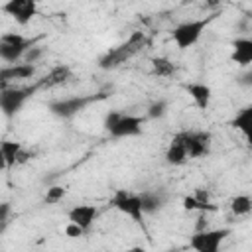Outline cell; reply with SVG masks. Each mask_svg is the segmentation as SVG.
I'll return each mask as SVG.
<instances>
[{
    "label": "cell",
    "instance_id": "ba28073f",
    "mask_svg": "<svg viewBox=\"0 0 252 252\" xmlns=\"http://www.w3.org/2000/svg\"><path fill=\"white\" fill-rule=\"evenodd\" d=\"M35 89H2V94H0V106L4 110V116H12L16 114L22 104L26 102V98L33 93Z\"/></svg>",
    "mask_w": 252,
    "mask_h": 252
},
{
    "label": "cell",
    "instance_id": "1f68e13d",
    "mask_svg": "<svg viewBox=\"0 0 252 252\" xmlns=\"http://www.w3.org/2000/svg\"><path fill=\"white\" fill-rule=\"evenodd\" d=\"M246 138V144H248V148H252V132L248 134V136H244Z\"/></svg>",
    "mask_w": 252,
    "mask_h": 252
},
{
    "label": "cell",
    "instance_id": "4fadbf2b",
    "mask_svg": "<svg viewBox=\"0 0 252 252\" xmlns=\"http://www.w3.org/2000/svg\"><path fill=\"white\" fill-rule=\"evenodd\" d=\"M230 59L238 67H248L252 63V37H238L232 41Z\"/></svg>",
    "mask_w": 252,
    "mask_h": 252
},
{
    "label": "cell",
    "instance_id": "f546056e",
    "mask_svg": "<svg viewBox=\"0 0 252 252\" xmlns=\"http://www.w3.org/2000/svg\"><path fill=\"white\" fill-rule=\"evenodd\" d=\"M240 83H244V85H252V73H248V75L240 77Z\"/></svg>",
    "mask_w": 252,
    "mask_h": 252
},
{
    "label": "cell",
    "instance_id": "7402d4cb",
    "mask_svg": "<svg viewBox=\"0 0 252 252\" xmlns=\"http://www.w3.org/2000/svg\"><path fill=\"white\" fill-rule=\"evenodd\" d=\"M181 205H183V209H185V211H217V207H215V205H211V203H209V205L199 203L195 195H185V197H183V201H181Z\"/></svg>",
    "mask_w": 252,
    "mask_h": 252
},
{
    "label": "cell",
    "instance_id": "7c38bea8",
    "mask_svg": "<svg viewBox=\"0 0 252 252\" xmlns=\"http://www.w3.org/2000/svg\"><path fill=\"white\" fill-rule=\"evenodd\" d=\"M187 158L189 156H187V146H185V140H183V132H179L171 138V142L165 150V159L171 165H181V163L187 161Z\"/></svg>",
    "mask_w": 252,
    "mask_h": 252
},
{
    "label": "cell",
    "instance_id": "30bf717a",
    "mask_svg": "<svg viewBox=\"0 0 252 252\" xmlns=\"http://www.w3.org/2000/svg\"><path fill=\"white\" fill-rule=\"evenodd\" d=\"M142 124H144V118H142V116H136V114H122L120 120L116 122V126L110 130V136H114V138L138 136V134H142Z\"/></svg>",
    "mask_w": 252,
    "mask_h": 252
},
{
    "label": "cell",
    "instance_id": "5bb4252c",
    "mask_svg": "<svg viewBox=\"0 0 252 252\" xmlns=\"http://www.w3.org/2000/svg\"><path fill=\"white\" fill-rule=\"evenodd\" d=\"M185 91L189 93V96L193 98V102H195V106L199 110H207L209 108L211 96H213L209 85H205V83H189V85H185Z\"/></svg>",
    "mask_w": 252,
    "mask_h": 252
},
{
    "label": "cell",
    "instance_id": "d6986e66",
    "mask_svg": "<svg viewBox=\"0 0 252 252\" xmlns=\"http://www.w3.org/2000/svg\"><path fill=\"white\" fill-rule=\"evenodd\" d=\"M230 211L236 217H244V215L252 213V197H248V195H236V197H232Z\"/></svg>",
    "mask_w": 252,
    "mask_h": 252
},
{
    "label": "cell",
    "instance_id": "7a4b0ae2",
    "mask_svg": "<svg viewBox=\"0 0 252 252\" xmlns=\"http://www.w3.org/2000/svg\"><path fill=\"white\" fill-rule=\"evenodd\" d=\"M110 203H112V207H114L116 211H120L122 215L130 217L136 224H140L142 228H146V226H144V215H146V213H144L142 197H140V195L130 193V191H126V189H116L114 195H112V199H110Z\"/></svg>",
    "mask_w": 252,
    "mask_h": 252
},
{
    "label": "cell",
    "instance_id": "e0dca14e",
    "mask_svg": "<svg viewBox=\"0 0 252 252\" xmlns=\"http://www.w3.org/2000/svg\"><path fill=\"white\" fill-rule=\"evenodd\" d=\"M22 150H24V148H22L20 142H10V140L2 142V144H0V154H2L4 165H6V167H12L14 163H18V156H20Z\"/></svg>",
    "mask_w": 252,
    "mask_h": 252
},
{
    "label": "cell",
    "instance_id": "83f0119b",
    "mask_svg": "<svg viewBox=\"0 0 252 252\" xmlns=\"http://www.w3.org/2000/svg\"><path fill=\"white\" fill-rule=\"evenodd\" d=\"M28 159H30V154L22 150V152H20V156H18V163H24V161H28Z\"/></svg>",
    "mask_w": 252,
    "mask_h": 252
},
{
    "label": "cell",
    "instance_id": "4dcf8cb0",
    "mask_svg": "<svg viewBox=\"0 0 252 252\" xmlns=\"http://www.w3.org/2000/svg\"><path fill=\"white\" fill-rule=\"evenodd\" d=\"M126 252H148V250L142 248V246H134V248H130V250H126Z\"/></svg>",
    "mask_w": 252,
    "mask_h": 252
},
{
    "label": "cell",
    "instance_id": "6da1fadb",
    "mask_svg": "<svg viewBox=\"0 0 252 252\" xmlns=\"http://www.w3.org/2000/svg\"><path fill=\"white\" fill-rule=\"evenodd\" d=\"M144 43H146V35H144L142 32H134V33L128 37L126 43H122V45L116 47V49H110L104 57H100V61H98L100 69H114V67H118V65L124 63L128 57H132L136 51H140Z\"/></svg>",
    "mask_w": 252,
    "mask_h": 252
},
{
    "label": "cell",
    "instance_id": "d4e9b609",
    "mask_svg": "<svg viewBox=\"0 0 252 252\" xmlns=\"http://www.w3.org/2000/svg\"><path fill=\"white\" fill-rule=\"evenodd\" d=\"M87 230L85 228H81L79 224H75V222H69L67 226H65V234L69 236V238H79V236H83Z\"/></svg>",
    "mask_w": 252,
    "mask_h": 252
},
{
    "label": "cell",
    "instance_id": "52a82bcc",
    "mask_svg": "<svg viewBox=\"0 0 252 252\" xmlns=\"http://www.w3.org/2000/svg\"><path fill=\"white\" fill-rule=\"evenodd\" d=\"M2 10L8 12L16 20V24L26 26L37 14V2L35 0H10L2 6Z\"/></svg>",
    "mask_w": 252,
    "mask_h": 252
},
{
    "label": "cell",
    "instance_id": "484cf974",
    "mask_svg": "<svg viewBox=\"0 0 252 252\" xmlns=\"http://www.w3.org/2000/svg\"><path fill=\"white\" fill-rule=\"evenodd\" d=\"M120 116H122L120 112H108V114H106V118H104V128L110 132V130L116 126V122L120 120Z\"/></svg>",
    "mask_w": 252,
    "mask_h": 252
},
{
    "label": "cell",
    "instance_id": "9c48e42d",
    "mask_svg": "<svg viewBox=\"0 0 252 252\" xmlns=\"http://www.w3.org/2000/svg\"><path fill=\"white\" fill-rule=\"evenodd\" d=\"M183 140H185L189 158L207 156L211 150V134L209 132H183Z\"/></svg>",
    "mask_w": 252,
    "mask_h": 252
},
{
    "label": "cell",
    "instance_id": "ffe728a7",
    "mask_svg": "<svg viewBox=\"0 0 252 252\" xmlns=\"http://www.w3.org/2000/svg\"><path fill=\"white\" fill-rule=\"evenodd\" d=\"M152 71L158 77H171L175 73V67L167 57H154L152 59Z\"/></svg>",
    "mask_w": 252,
    "mask_h": 252
},
{
    "label": "cell",
    "instance_id": "8fae6325",
    "mask_svg": "<svg viewBox=\"0 0 252 252\" xmlns=\"http://www.w3.org/2000/svg\"><path fill=\"white\" fill-rule=\"evenodd\" d=\"M96 215H98V209H96L94 205H77V207H73V209L67 213L69 222H75V224H79V226L85 228V230L91 228V224L94 222Z\"/></svg>",
    "mask_w": 252,
    "mask_h": 252
},
{
    "label": "cell",
    "instance_id": "2e32d148",
    "mask_svg": "<svg viewBox=\"0 0 252 252\" xmlns=\"http://www.w3.org/2000/svg\"><path fill=\"white\" fill-rule=\"evenodd\" d=\"M69 77H71V69L67 65H55L45 75V79L41 81V87H57V85H63Z\"/></svg>",
    "mask_w": 252,
    "mask_h": 252
},
{
    "label": "cell",
    "instance_id": "3957f363",
    "mask_svg": "<svg viewBox=\"0 0 252 252\" xmlns=\"http://www.w3.org/2000/svg\"><path fill=\"white\" fill-rule=\"evenodd\" d=\"M211 18H205V20H189V22H183L179 24L173 32H171V39L173 43L179 47V49H189L191 45H195L201 37V33L205 32V28L209 26Z\"/></svg>",
    "mask_w": 252,
    "mask_h": 252
},
{
    "label": "cell",
    "instance_id": "44dd1931",
    "mask_svg": "<svg viewBox=\"0 0 252 252\" xmlns=\"http://www.w3.org/2000/svg\"><path fill=\"white\" fill-rule=\"evenodd\" d=\"M142 197V207H144V213H156L161 205H163V199L158 195V193H152V191H146L140 195Z\"/></svg>",
    "mask_w": 252,
    "mask_h": 252
},
{
    "label": "cell",
    "instance_id": "ac0fdd59",
    "mask_svg": "<svg viewBox=\"0 0 252 252\" xmlns=\"http://www.w3.org/2000/svg\"><path fill=\"white\" fill-rule=\"evenodd\" d=\"M230 126L236 128L238 132H242L244 136H248V134L252 132V104L246 106V108H242V110L232 118Z\"/></svg>",
    "mask_w": 252,
    "mask_h": 252
},
{
    "label": "cell",
    "instance_id": "cb8c5ba5",
    "mask_svg": "<svg viewBox=\"0 0 252 252\" xmlns=\"http://www.w3.org/2000/svg\"><path fill=\"white\" fill-rule=\"evenodd\" d=\"M165 102L163 100H158V102H154L152 106H150V110H148V116L150 118H159V116H163L165 114Z\"/></svg>",
    "mask_w": 252,
    "mask_h": 252
},
{
    "label": "cell",
    "instance_id": "277c9868",
    "mask_svg": "<svg viewBox=\"0 0 252 252\" xmlns=\"http://www.w3.org/2000/svg\"><path fill=\"white\" fill-rule=\"evenodd\" d=\"M230 234V228H207L195 232L189 238V246L193 252H220V244Z\"/></svg>",
    "mask_w": 252,
    "mask_h": 252
},
{
    "label": "cell",
    "instance_id": "f1b7e54d",
    "mask_svg": "<svg viewBox=\"0 0 252 252\" xmlns=\"http://www.w3.org/2000/svg\"><path fill=\"white\" fill-rule=\"evenodd\" d=\"M6 217H8V203L2 205V213H0V220L6 222Z\"/></svg>",
    "mask_w": 252,
    "mask_h": 252
},
{
    "label": "cell",
    "instance_id": "603a6c76",
    "mask_svg": "<svg viewBox=\"0 0 252 252\" xmlns=\"http://www.w3.org/2000/svg\"><path fill=\"white\" fill-rule=\"evenodd\" d=\"M65 187H61V185H53V187H49L47 189V193H45V201L47 203H59L63 197H65Z\"/></svg>",
    "mask_w": 252,
    "mask_h": 252
},
{
    "label": "cell",
    "instance_id": "4316f807",
    "mask_svg": "<svg viewBox=\"0 0 252 252\" xmlns=\"http://www.w3.org/2000/svg\"><path fill=\"white\" fill-rule=\"evenodd\" d=\"M39 55H41V49H39V47H32V49L28 51L26 59H28V63H33V61H35Z\"/></svg>",
    "mask_w": 252,
    "mask_h": 252
},
{
    "label": "cell",
    "instance_id": "9a60e30c",
    "mask_svg": "<svg viewBox=\"0 0 252 252\" xmlns=\"http://www.w3.org/2000/svg\"><path fill=\"white\" fill-rule=\"evenodd\" d=\"M33 75V65L32 63H16V65H4L0 71L2 87L10 79H30Z\"/></svg>",
    "mask_w": 252,
    "mask_h": 252
},
{
    "label": "cell",
    "instance_id": "8992f818",
    "mask_svg": "<svg viewBox=\"0 0 252 252\" xmlns=\"http://www.w3.org/2000/svg\"><path fill=\"white\" fill-rule=\"evenodd\" d=\"M104 94L100 96H73V98H63V100H53L49 102V110L59 116V118H71L75 116L79 110H83L89 102L96 100V98H102Z\"/></svg>",
    "mask_w": 252,
    "mask_h": 252
},
{
    "label": "cell",
    "instance_id": "5b68a950",
    "mask_svg": "<svg viewBox=\"0 0 252 252\" xmlns=\"http://www.w3.org/2000/svg\"><path fill=\"white\" fill-rule=\"evenodd\" d=\"M32 43L33 41L26 39L20 33H2V37H0V57L6 63H16Z\"/></svg>",
    "mask_w": 252,
    "mask_h": 252
}]
</instances>
